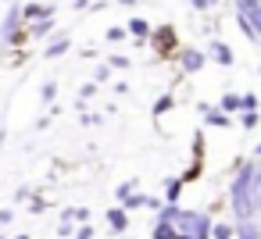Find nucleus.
I'll list each match as a JSON object with an SVG mask.
<instances>
[{
    "label": "nucleus",
    "instance_id": "nucleus-23",
    "mask_svg": "<svg viewBox=\"0 0 261 239\" xmlns=\"http://www.w3.org/2000/svg\"><path fill=\"white\" fill-rule=\"evenodd\" d=\"M240 107L243 111H257V97L254 93H240Z\"/></svg>",
    "mask_w": 261,
    "mask_h": 239
},
{
    "label": "nucleus",
    "instance_id": "nucleus-1",
    "mask_svg": "<svg viewBox=\"0 0 261 239\" xmlns=\"http://www.w3.org/2000/svg\"><path fill=\"white\" fill-rule=\"evenodd\" d=\"M175 61H179V68H182V72H190V75H193V72H200V68L207 65V54H204V50H197V47H179V50H175Z\"/></svg>",
    "mask_w": 261,
    "mask_h": 239
},
{
    "label": "nucleus",
    "instance_id": "nucleus-34",
    "mask_svg": "<svg viewBox=\"0 0 261 239\" xmlns=\"http://www.w3.org/2000/svg\"><path fill=\"white\" fill-rule=\"evenodd\" d=\"M254 154H257V157H261V143H257V146H254Z\"/></svg>",
    "mask_w": 261,
    "mask_h": 239
},
{
    "label": "nucleus",
    "instance_id": "nucleus-35",
    "mask_svg": "<svg viewBox=\"0 0 261 239\" xmlns=\"http://www.w3.org/2000/svg\"><path fill=\"white\" fill-rule=\"evenodd\" d=\"M4 4H11V0H4Z\"/></svg>",
    "mask_w": 261,
    "mask_h": 239
},
{
    "label": "nucleus",
    "instance_id": "nucleus-10",
    "mask_svg": "<svg viewBox=\"0 0 261 239\" xmlns=\"http://www.w3.org/2000/svg\"><path fill=\"white\" fill-rule=\"evenodd\" d=\"M182 189H186V178H182V175H175V178H165V203H179Z\"/></svg>",
    "mask_w": 261,
    "mask_h": 239
},
{
    "label": "nucleus",
    "instance_id": "nucleus-28",
    "mask_svg": "<svg viewBox=\"0 0 261 239\" xmlns=\"http://www.w3.org/2000/svg\"><path fill=\"white\" fill-rule=\"evenodd\" d=\"M15 221V207H0V228H8Z\"/></svg>",
    "mask_w": 261,
    "mask_h": 239
},
{
    "label": "nucleus",
    "instance_id": "nucleus-19",
    "mask_svg": "<svg viewBox=\"0 0 261 239\" xmlns=\"http://www.w3.org/2000/svg\"><path fill=\"white\" fill-rule=\"evenodd\" d=\"M236 122H240V129H257L261 114H257V111H240V114H236Z\"/></svg>",
    "mask_w": 261,
    "mask_h": 239
},
{
    "label": "nucleus",
    "instance_id": "nucleus-7",
    "mask_svg": "<svg viewBox=\"0 0 261 239\" xmlns=\"http://www.w3.org/2000/svg\"><path fill=\"white\" fill-rule=\"evenodd\" d=\"M104 225L115 232V235H122V232H129V211L118 203V207H111V211H104Z\"/></svg>",
    "mask_w": 261,
    "mask_h": 239
},
{
    "label": "nucleus",
    "instance_id": "nucleus-32",
    "mask_svg": "<svg viewBox=\"0 0 261 239\" xmlns=\"http://www.w3.org/2000/svg\"><path fill=\"white\" fill-rule=\"evenodd\" d=\"M8 239H33V235H25V232H18V235H8Z\"/></svg>",
    "mask_w": 261,
    "mask_h": 239
},
{
    "label": "nucleus",
    "instance_id": "nucleus-17",
    "mask_svg": "<svg viewBox=\"0 0 261 239\" xmlns=\"http://www.w3.org/2000/svg\"><path fill=\"white\" fill-rule=\"evenodd\" d=\"M172 107H175V97H172V93H165V97H158V100H154V107H150V111H154V118H161V114H168Z\"/></svg>",
    "mask_w": 261,
    "mask_h": 239
},
{
    "label": "nucleus",
    "instance_id": "nucleus-14",
    "mask_svg": "<svg viewBox=\"0 0 261 239\" xmlns=\"http://www.w3.org/2000/svg\"><path fill=\"white\" fill-rule=\"evenodd\" d=\"M104 40H108L111 47H118V43H125V40H129V29H125V25H108Z\"/></svg>",
    "mask_w": 261,
    "mask_h": 239
},
{
    "label": "nucleus",
    "instance_id": "nucleus-25",
    "mask_svg": "<svg viewBox=\"0 0 261 239\" xmlns=\"http://www.w3.org/2000/svg\"><path fill=\"white\" fill-rule=\"evenodd\" d=\"M47 211V196H33L29 200V214H43Z\"/></svg>",
    "mask_w": 261,
    "mask_h": 239
},
{
    "label": "nucleus",
    "instance_id": "nucleus-15",
    "mask_svg": "<svg viewBox=\"0 0 261 239\" xmlns=\"http://www.w3.org/2000/svg\"><path fill=\"white\" fill-rule=\"evenodd\" d=\"M54 97H58V82L47 79V82L40 86V104H43V107H54Z\"/></svg>",
    "mask_w": 261,
    "mask_h": 239
},
{
    "label": "nucleus",
    "instance_id": "nucleus-29",
    "mask_svg": "<svg viewBox=\"0 0 261 239\" xmlns=\"http://www.w3.org/2000/svg\"><path fill=\"white\" fill-rule=\"evenodd\" d=\"M108 65H111V68H129V57H125V54H111Z\"/></svg>",
    "mask_w": 261,
    "mask_h": 239
},
{
    "label": "nucleus",
    "instance_id": "nucleus-36",
    "mask_svg": "<svg viewBox=\"0 0 261 239\" xmlns=\"http://www.w3.org/2000/svg\"><path fill=\"white\" fill-rule=\"evenodd\" d=\"M0 239H8V235H0Z\"/></svg>",
    "mask_w": 261,
    "mask_h": 239
},
{
    "label": "nucleus",
    "instance_id": "nucleus-31",
    "mask_svg": "<svg viewBox=\"0 0 261 239\" xmlns=\"http://www.w3.org/2000/svg\"><path fill=\"white\" fill-rule=\"evenodd\" d=\"M118 4H122V8H136V0H118Z\"/></svg>",
    "mask_w": 261,
    "mask_h": 239
},
{
    "label": "nucleus",
    "instance_id": "nucleus-12",
    "mask_svg": "<svg viewBox=\"0 0 261 239\" xmlns=\"http://www.w3.org/2000/svg\"><path fill=\"white\" fill-rule=\"evenodd\" d=\"M211 239H236V225L232 221H215L211 225Z\"/></svg>",
    "mask_w": 261,
    "mask_h": 239
},
{
    "label": "nucleus",
    "instance_id": "nucleus-18",
    "mask_svg": "<svg viewBox=\"0 0 261 239\" xmlns=\"http://www.w3.org/2000/svg\"><path fill=\"white\" fill-rule=\"evenodd\" d=\"M133 193H136V178H125V182H118V186H115V196H118V203H125Z\"/></svg>",
    "mask_w": 261,
    "mask_h": 239
},
{
    "label": "nucleus",
    "instance_id": "nucleus-24",
    "mask_svg": "<svg viewBox=\"0 0 261 239\" xmlns=\"http://www.w3.org/2000/svg\"><path fill=\"white\" fill-rule=\"evenodd\" d=\"M33 196H36V193H33L29 186H18V189H15V203H29Z\"/></svg>",
    "mask_w": 261,
    "mask_h": 239
},
{
    "label": "nucleus",
    "instance_id": "nucleus-30",
    "mask_svg": "<svg viewBox=\"0 0 261 239\" xmlns=\"http://www.w3.org/2000/svg\"><path fill=\"white\" fill-rule=\"evenodd\" d=\"M190 8H193V11H200V15H204V11H211V8H215V4H211V0H190Z\"/></svg>",
    "mask_w": 261,
    "mask_h": 239
},
{
    "label": "nucleus",
    "instance_id": "nucleus-2",
    "mask_svg": "<svg viewBox=\"0 0 261 239\" xmlns=\"http://www.w3.org/2000/svg\"><path fill=\"white\" fill-rule=\"evenodd\" d=\"M150 43H154L158 54H175V50H179V43H175V29H172V25L154 29V33H150Z\"/></svg>",
    "mask_w": 261,
    "mask_h": 239
},
{
    "label": "nucleus",
    "instance_id": "nucleus-8",
    "mask_svg": "<svg viewBox=\"0 0 261 239\" xmlns=\"http://www.w3.org/2000/svg\"><path fill=\"white\" fill-rule=\"evenodd\" d=\"M125 29H129V36H133L136 43H150V33H154V29H150V22H147V18L133 15V18L125 22Z\"/></svg>",
    "mask_w": 261,
    "mask_h": 239
},
{
    "label": "nucleus",
    "instance_id": "nucleus-33",
    "mask_svg": "<svg viewBox=\"0 0 261 239\" xmlns=\"http://www.w3.org/2000/svg\"><path fill=\"white\" fill-rule=\"evenodd\" d=\"M4 8H8V4H4V0H0V18H4Z\"/></svg>",
    "mask_w": 261,
    "mask_h": 239
},
{
    "label": "nucleus",
    "instance_id": "nucleus-9",
    "mask_svg": "<svg viewBox=\"0 0 261 239\" xmlns=\"http://www.w3.org/2000/svg\"><path fill=\"white\" fill-rule=\"evenodd\" d=\"M25 33H29V43H33V40H47V36H54V18L29 22V25H25Z\"/></svg>",
    "mask_w": 261,
    "mask_h": 239
},
{
    "label": "nucleus",
    "instance_id": "nucleus-27",
    "mask_svg": "<svg viewBox=\"0 0 261 239\" xmlns=\"http://www.w3.org/2000/svg\"><path fill=\"white\" fill-rule=\"evenodd\" d=\"M58 235H61V239H72V235H75V225H72V221H58Z\"/></svg>",
    "mask_w": 261,
    "mask_h": 239
},
{
    "label": "nucleus",
    "instance_id": "nucleus-13",
    "mask_svg": "<svg viewBox=\"0 0 261 239\" xmlns=\"http://www.w3.org/2000/svg\"><path fill=\"white\" fill-rule=\"evenodd\" d=\"M179 232H175V225L172 221H158L154 218V232H150V239H175Z\"/></svg>",
    "mask_w": 261,
    "mask_h": 239
},
{
    "label": "nucleus",
    "instance_id": "nucleus-5",
    "mask_svg": "<svg viewBox=\"0 0 261 239\" xmlns=\"http://www.w3.org/2000/svg\"><path fill=\"white\" fill-rule=\"evenodd\" d=\"M197 111L204 114V125H211V129H229V125H232V114H225V111L215 107V104H197Z\"/></svg>",
    "mask_w": 261,
    "mask_h": 239
},
{
    "label": "nucleus",
    "instance_id": "nucleus-16",
    "mask_svg": "<svg viewBox=\"0 0 261 239\" xmlns=\"http://www.w3.org/2000/svg\"><path fill=\"white\" fill-rule=\"evenodd\" d=\"M218 107L225 111V114H240L243 107H240V93H225L222 100H218Z\"/></svg>",
    "mask_w": 261,
    "mask_h": 239
},
{
    "label": "nucleus",
    "instance_id": "nucleus-3",
    "mask_svg": "<svg viewBox=\"0 0 261 239\" xmlns=\"http://www.w3.org/2000/svg\"><path fill=\"white\" fill-rule=\"evenodd\" d=\"M72 50V33H54L50 40H47V47H43V57L47 61H58V57H65Z\"/></svg>",
    "mask_w": 261,
    "mask_h": 239
},
{
    "label": "nucleus",
    "instance_id": "nucleus-26",
    "mask_svg": "<svg viewBox=\"0 0 261 239\" xmlns=\"http://www.w3.org/2000/svg\"><path fill=\"white\" fill-rule=\"evenodd\" d=\"M79 122H83L86 129H93V125H100V114H90V111H79Z\"/></svg>",
    "mask_w": 261,
    "mask_h": 239
},
{
    "label": "nucleus",
    "instance_id": "nucleus-11",
    "mask_svg": "<svg viewBox=\"0 0 261 239\" xmlns=\"http://www.w3.org/2000/svg\"><path fill=\"white\" fill-rule=\"evenodd\" d=\"M61 221L86 225V221H90V207H65V211H61Z\"/></svg>",
    "mask_w": 261,
    "mask_h": 239
},
{
    "label": "nucleus",
    "instance_id": "nucleus-22",
    "mask_svg": "<svg viewBox=\"0 0 261 239\" xmlns=\"http://www.w3.org/2000/svg\"><path fill=\"white\" fill-rule=\"evenodd\" d=\"M93 235H97V228L86 221V225H75V235H72V239H93Z\"/></svg>",
    "mask_w": 261,
    "mask_h": 239
},
{
    "label": "nucleus",
    "instance_id": "nucleus-21",
    "mask_svg": "<svg viewBox=\"0 0 261 239\" xmlns=\"http://www.w3.org/2000/svg\"><path fill=\"white\" fill-rule=\"evenodd\" d=\"M147 200H150L147 193H133V196H129L122 207H125V211H140V207H147Z\"/></svg>",
    "mask_w": 261,
    "mask_h": 239
},
{
    "label": "nucleus",
    "instance_id": "nucleus-6",
    "mask_svg": "<svg viewBox=\"0 0 261 239\" xmlns=\"http://www.w3.org/2000/svg\"><path fill=\"white\" fill-rule=\"evenodd\" d=\"M207 61H215V65H222V68H229L236 57H232V50H229V43L225 40H207Z\"/></svg>",
    "mask_w": 261,
    "mask_h": 239
},
{
    "label": "nucleus",
    "instance_id": "nucleus-20",
    "mask_svg": "<svg viewBox=\"0 0 261 239\" xmlns=\"http://www.w3.org/2000/svg\"><path fill=\"white\" fill-rule=\"evenodd\" d=\"M111 72H115V68H111L108 61H104V65H97V68H93V82H97V86H104V82H111Z\"/></svg>",
    "mask_w": 261,
    "mask_h": 239
},
{
    "label": "nucleus",
    "instance_id": "nucleus-4",
    "mask_svg": "<svg viewBox=\"0 0 261 239\" xmlns=\"http://www.w3.org/2000/svg\"><path fill=\"white\" fill-rule=\"evenodd\" d=\"M54 15H58V8H54V4H43V0H29V4H22V18H25V25H29V22L54 18Z\"/></svg>",
    "mask_w": 261,
    "mask_h": 239
}]
</instances>
